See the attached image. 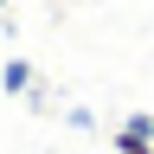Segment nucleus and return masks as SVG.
<instances>
[{
  "mask_svg": "<svg viewBox=\"0 0 154 154\" xmlns=\"http://www.w3.org/2000/svg\"><path fill=\"white\" fill-rule=\"evenodd\" d=\"M0 7H7V0H0Z\"/></svg>",
  "mask_w": 154,
  "mask_h": 154,
  "instance_id": "20e7f679",
  "label": "nucleus"
},
{
  "mask_svg": "<svg viewBox=\"0 0 154 154\" xmlns=\"http://www.w3.org/2000/svg\"><path fill=\"white\" fill-rule=\"evenodd\" d=\"M116 122H122V128H135V135H148V141H154V116H148V109H135V116H116Z\"/></svg>",
  "mask_w": 154,
  "mask_h": 154,
  "instance_id": "7ed1b4c3",
  "label": "nucleus"
},
{
  "mask_svg": "<svg viewBox=\"0 0 154 154\" xmlns=\"http://www.w3.org/2000/svg\"><path fill=\"white\" fill-rule=\"evenodd\" d=\"M109 148H116V154H154L148 135H135V128H122V122H109Z\"/></svg>",
  "mask_w": 154,
  "mask_h": 154,
  "instance_id": "f03ea898",
  "label": "nucleus"
},
{
  "mask_svg": "<svg viewBox=\"0 0 154 154\" xmlns=\"http://www.w3.org/2000/svg\"><path fill=\"white\" fill-rule=\"evenodd\" d=\"M0 90H7V96H26L32 90V64H26V58H7V64H0Z\"/></svg>",
  "mask_w": 154,
  "mask_h": 154,
  "instance_id": "f257e3e1",
  "label": "nucleus"
}]
</instances>
